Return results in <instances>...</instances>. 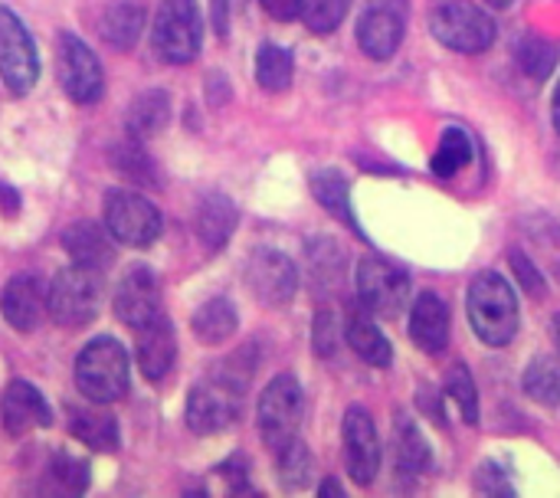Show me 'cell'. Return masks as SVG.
Instances as JSON below:
<instances>
[{
	"mask_svg": "<svg viewBox=\"0 0 560 498\" xmlns=\"http://www.w3.org/2000/svg\"><path fill=\"white\" fill-rule=\"evenodd\" d=\"M243 364V351L220 364L210 378H203L187 397V427L200 437H213L230 430L240 420L243 394L249 387V368Z\"/></svg>",
	"mask_w": 560,
	"mask_h": 498,
	"instance_id": "6da1fadb",
	"label": "cell"
},
{
	"mask_svg": "<svg viewBox=\"0 0 560 498\" xmlns=\"http://www.w3.org/2000/svg\"><path fill=\"white\" fill-rule=\"evenodd\" d=\"M466 312H469V325H472L479 341H486L492 348H505L515 341L518 325H522V312H518L515 292H512L505 276L479 273L469 286Z\"/></svg>",
	"mask_w": 560,
	"mask_h": 498,
	"instance_id": "7a4b0ae2",
	"label": "cell"
},
{
	"mask_svg": "<svg viewBox=\"0 0 560 498\" xmlns=\"http://www.w3.org/2000/svg\"><path fill=\"white\" fill-rule=\"evenodd\" d=\"M128 381H131V364H128V351L102 335L92 338L79 358H75V387L82 391L85 401L95 404H115L128 394Z\"/></svg>",
	"mask_w": 560,
	"mask_h": 498,
	"instance_id": "3957f363",
	"label": "cell"
},
{
	"mask_svg": "<svg viewBox=\"0 0 560 498\" xmlns=\"http://www.w3.org/2000/svg\"><path fill=\"white\" fill-rule=\"evenodd\" d=\"M102 292H105L102 273L72 263L69 269H62L49 282V289H46V315L62 328H82L98 315Z\"/></svg>",
	"mask_w": 560,
	"mask_h": 498,
	"instance_id": "277c9868",
	"label": "cell"
},
{
	"mask_svg": "<svg viewBox=\"0 0 560 498\" xmlns=\"http://www.w3.org/2000/svg\"><path fill=\"white\" fill-rule=\"evenodd\" d=\"M200 43H203L200 3L197 0H161V7L154 13V26H151L154 53L171 66H184V62L197 59Z\"/></svg>",
	"mask_w": 560,
	"mask_h": 498,
	"instance_id": "5b68a950",
	"label": "cell"
},
{
	"mask_svg": "<svg viewBox=\"0 0 560 498\" xmlns=\"http://www.w3.org/2000/svg\"><path fill=\"white\" fill-rule=\"evenodd\" d=\"M430 30L446 49L466 56H479L495 43V20L469 0H440L430 10Z\"/></svg>",
	"mask_w": 560,
	"mask_h": 498,
	"instance_id": "8992f818",
	"label": "cell"
},
{
	"mask_svg": "<svg viewBox=\"0 0 560 498\" xmlns=\"http://www.w3.org/2000/svg\"><path fill=\"white\" fill-rule=\"evenodd\" d=\"M305 417V394L302 384L292 374H279L269 381V387L259 397L256 424L262 433V443L272 453H282L289 443L299 440V427Z\"/></svg>",
	"mask_w": 560,
	"mask_h": 498,
	"instance_id": "52a82bcc",
	"label": "cell"
},
{
	"mask_svg": "<svg viewBox=\"0 0 560 498\" xmlns=\"http://www.w3.org/2000/svg\"><path fill=\"white\" fill-rule=\"evenodd\" d=\"M354 286H358V302L381 319H397L410 299V276L384 256H364L358 263Z\"/></svg>",
	"mask_w": 560,
	"mask_h": 498,
	"instance_id": "ba28073f",
	"label": "cell"
},
{
	"mask_svg": "<svg viewBox=\"0 0 560 498\" xmlns=\"http://www.w3.org/2000/svg\"><path fill=\"white\" fill-rule=\"evenodd\" d=\"M0 79L13 95H26L39 79L36 43L10 7H0Z\"/></svg>",
	"mask_w": 560,
	"mask_h": 498,
	"instance_id": "9c48e42d",
	"label": "cell"
},
{
	"mask_svg": "<svg viewBox=\"0 0 560 498\" xmlns=\"http://www.w3.org/2000/svg\"><path fill=\"white\" fill-rule=\"evenodd\" d=\"M105 227L112 240L144 250L161 236V210L135 190H112L105 200Z\"/></svg>",
	"mask_w": 560,
	"mask_h": 498,
	"instance_id": "30bf717a",
	"label": "cell"
},
{
	"mask_svg": "<svg viewBox=\"0 0 560 498\" xmlns=\"http://www.w3.org/2000/svg\"><path fill=\"white\" fill-rule=\"evenodd\" d=\"M407 0H368L358 16V46L364 56L384 62L390 59L407 33Z\"/></svg>",
	"mask_w": 560,
	"mask_h": 498,
	"instance_id": "8fae6325",
	"label": "cell"
},
{
	"mask_svg": "<svg viewBox=\"0 0 560 498\" xmlns=\"http://www.w3.org/2000/svg\"><path fill=\"white\" fill-rule=\"evenodd\" d=\"M246 286L249 292L269 305V309H282L295 299V289H299V269L295 263L279 253V250H256L249 259H246Z\"/></svg>",
	"mask_w": 560,
	"mask_h": 498,
	"instance_id": "7c38bea8",
	"label": "cell"
},
{
	"mask_svg": "<svg viewBox=\"0 0 560 498\" xmlns=\"http://www.w3.org/2000/svg\"><path fill=\"white\" fill-rule=\"evenodd\" d=\"M345 466L354 486H371L381 473V437L364 407H348L345 424Z\"/></svg>",
	"mask_w": 560,
	"mask_h": 498,
	"instance_id": "4fadbf2b",
	"label": "cell"
},
{
	"mask_svg": "<svg viewBox=\"0 0 560 498\" xmlns=\"http://www.w3.org/2000/svg\"><path fill=\"white\" fill-rule=\"evenodd\" d=\"M59 79L66 95L79 105H92L105 92V79L95 53L72 33L59 36Z\"/></svg>",
	"mask_w": 560,
	"mask_h": 498,
	"instance_id": "5bb4252c",
	"label": "cell"
},
{
	"mask_svg": "<svg viewBox=\"0 0 560 498\" xmlns=\"http://www.w3.org/2000/svg\"><path fill=\"white\" fill-rule=\"evenodd\" d=\"M161 282L158 273L148 266H135L121 276L118 289H115V315L118 322H125L128 328H141L154 319H161Z\"/></svg>",
	"mask_w": 560,
	"mask_h": 498,
	"instance_id": "9a60e30c",
	"label": "cell"
},
{
	"mask_svg": "<svg viewBox=\"0 0 560 498\" xmlns=\"http://www.w3.org/2000/svg\"><path fill=\"white\" fill-rule=\"evenodd\" d=\"M0 417H3V430L10 437H26L33 430H43L49 427V404L46 397L30 384V381H10L7 391H3V407H0Z\"/></svg>",
	"mask_w": 560,
	"mask_h": 498,
	"instance_id": "2e32d148",
	"label": "cell"
},
{
	"mask_svg": "<svg viewBox=\"0 0 560 498\" xmlns=\"http://www.w3.org/2000/svg\"><path fill=\"white\" fill-rule=\"evenodd\" d=\"M0 312H3V319H7L16 332L30 335V332H36L39 322L46 319V289L39 286L36 276L20 273V276H13V279L3 286V292H0Z\"/></svg>",
	"mask_w": 560,
	"mask_h": 498,
	"instance_id": "e0dca14e",
	"label": "cell"
},
{
	"mask_svg": "<svg viewBox=\"0 0 560 498\" xmlns=\"http://www.w3.org/2000/svg\"><path fill=\"white\" fill-rule=\"evenodd\" d=\"M410 338L427 355H443L450 345V309L443 296L423 292L410 309Z\"/></svg>",
	"mask_w": 560,
	"mask_h": 498,
	"instance_id": "ac0fdd59",
	"label": "cell"
},
{
	"mask_svg": "<svg viewBox=\"0 0 560 498\" xmlns=\"http://www.w3.org/2000/svg\"><path fill=\"white\" fill-rule=\"evenodd\" d=\"M135 355H138V368L148 381H161L174 368L177 341H174V328L164 315L138 328Z\"/></svg>",
	"mask_w": 560,
	"mask_h": 498,
	"instance_id": "d6986e66",
	"label": "cell"
},
{
	"mask_svg": "<svg viewBox=\"0 0 560 498\" xmlns=\"http://www.w3.org/2000/svg\"><path fill=\"white\" fill-rule=\"evenodd\" d=\"M62 250H66V256H69L75 266L98 269V273L108 269L112 259H115L108 227H98V223H92V220L72 223V227L62 233Z\"/></svg>",
	"mask_w": 560,
	"mask_h": 498,
	"instance_id": "ffe728a7",
	"label": "cell"
},
{
	"mask_svg": "<svg viewBox=\"0 0 560 498\" xmlns=\"http://www.w3.org/2000/svg\"><path fill=\"white\" fill-rule=\"evenodd\" d=\"M345 338H348L351 351H354L364 364H371V368H390L394 348H390L387 335L374 325V319H371V312H368L364 305L354 309V312L348 315V322H345Z\"/></svg>",
	"mask_w": 560,
	"mask_h": 498,
	"instance_id": "44dd1931",
	"label": "cell"
},
{
	"mask_svg": "<svg viewBox=\"0 0 560 498\" xmlns=\"http://www.w3.org/2000/svg\"><path fill=\"white\" fill-rule=\"evenodd\" d=\"M69 433L95 453L118 450V420L105 410V404L92 401V407H75L69 414Z\"/></svg>",
	"mask_w": 560,
	"mask_h": 498,
	"instance_id": "7402d4cb",
	"label": "cell"
},
{
	"mask_svg": "<svg viewBox=\"0 0 560 498\" xmlns=\"http://www.w3.org/2000/svg\"><path fill=\"white\" fill-rule=\"evenodd\" d=\"M394 460L404 476H423L433 466V450L407 414H394Z\"/></svg>",
	"mask_w": 560,
	"mask_h": 498,
	"instance_id": "603a6c76",
	"label": "cell"
},
{
	"mask_svg": "<svg viewBox=\"0 0 560 498\" xmlns=\"http://www.w3.org/2000/svg\"><path fill=\"white\" fill-rule=\"evenodd\" d=\"M194 227H197V236H200V243L207 250H223L226 240L236 230V207H233V200L223 197V194L203 197L200 207H197Z\"/></svg>",
	"mask_w": 560,
	"mask_h": 498,
	"instance_id": "cb8c5ba5",
	"label": "cell"
},
{
	"mask_svg": "<svg viewBox=\"0 0 560 498\" xmlns=\"http://www.w3.org/2000/svg\"><path fill=\"white\" fill-rule=\"evenodd\" d=\"M308 276L315 292H335L345 282V253L335 240L315 236L308 243Z\"/></svg>",
	"mask_w": 560,
	"mask_h": 498,
	"instance_id": "d4e9b609",
	"label": "cell"
},
{
	"mask_svg": "<svg viewBox=\"0 0 560 498\" xmlns=\"http://www.w3.org/2000/svg\"><path fill=\"white\" fill-rule=\"evenodd\" d=\"M236 325H240V315H236L230 299H210L190 319V328H194L200 345H223V341H230Z\"/></svg>",
	"mask_w": 560,
	"mask_h": 498,
	"instance_id": "484cf974",
	"label": "cell"
},
{
	"mask_svg": "<svg viewBox=\"0 0 560 498\" xmlns=\"http://www.w3.org/2000/svg\"><path fill=\"white\" fill-rule=\"evenodd\" d=\"M167 118H171L167 92L148 89V92H141V95L131 102V108H128V115H125V125H128V135H131V138L144 141V138L158 135V131L167 125Z\"/></svg>",
	"mask_w": 560,
	"mask_h": 498,
	"instance_id": "4316f807",
	"label": "cell"
},
{
	"mask_svg": "<svg viewBox=\"0 0 560 498\" xmlns=\"http://www.w3.org/2000/svg\"><path fill=\"white\" fill-rule=\"evenodd\" d=\"M312 194H315V200H318L328 213H335L338 220H345L348 227L358 230L354 210H351V187H348V181H345L341 171H335V167L315 171V174H312ZM358 233H361V230H358Z\"/></svg>",
	"mask_w": 560,
	"mask_h": 498,
	"instance_id": "83f0119b",
	"label": "cell"
},
{
	"mask_svg": "<svg viewBox=\"0 0 560 498\" xmlns=\"http://www.w3.org/2000/svg\"><path fill=\"white\" fill-rule=\"evenodd\" d=\"M472 154H476L472 138H469L463 128L450 125V128L443 131V138H440L433 158H430V171H433L436 177H456L463 167L472 164Z\"/></svg>",
	"mask_w": 560,
	"mask_h": 498,
	"instance_id": "f1b7e54d",
	"label": "cell"
},
{
	"mask_svg": "<svg viewBox=\"0 0 560 498\" xmlns=\"http://www.w3.org/2000/svg\"><path fill=\"white\" fill-rule=\"evenodd\" d=\"M144 30V10L135 3H115L102 20V36L112 49L128 53Z\"/></svg>",
	"mask_w": 560,
	"mask_h": 498,
	"instance_id": "f546056e",
	"label": "cell"
},
{
	"mask_svg": "<svg viewBox=\"0 0 560 498\" xmlns=\"http://www.w3.org/2000/svg\"><path fill=\"white\" fill-rule=\"evenodd\" d=\"M515 56H518V66H522V72H525L528 79L545 82V79L555 72V66H558L560 46L555 39H548V36L528 33V36H522Z\"/></svg>",
	"mask_w": 560,
	"mask_h": 498,
	"instance_id": "4dcf8cb0",
	"label": "cell"
},
{
	"mask_svg": "<svg viewBox=\"0 0 560 498\" xmlns=\"http://www.w3.org/2000/svg\"><path fill=\"white\" fill-rule=\"evenodd\" d=\"M292 53L276 46V43H262L256 53V82L266 92H285L292 85Z\"/></svg>",
	"mask_w": 560,
	"mask_h": 498,
	"instance_id": "1f68e13d",
	"label": "cell"
},
{
	"mask_svg": "<svg viewBox=\"0 0 560 498\" xmlns=\"http://www.w3.org/2000/svg\"><path fill=\"white\" fill-rule=\"evenodd\" d=\"M46 486L52 496H82L89 489V463L69 453H56L46 463Z\"/></svg>",
	"mask_w": 560,
	"mask_h": 498,
	"instance_id": "d6a6232c",
	"label": "cell"
},
{
	"mask_svg": "<svg viewBox=\"0 0 560 498\" xmlns=\"http://www.w3.org/2000/svg\"><path fill=\"white\" fill-rule=\"evenodd\" d=\"M525 394L541 404V407H558L560 404V361L558 358H535L525 371V381H522Z\"/></svg>",
	"mask_w": 560,
	"mask_h": 498,
	"instance_id": "836d02e7",
	"label": "cell"
},
{
	"mask_svg": "<svg viewBox=\"0 0 560 498\" xmlns=\"http://www.w3.org/2000/svg\"><path fill=\"white\" fill-rule=\"evenodd\" d=\"M446 397L456 404L459 417H463L469 427L479 424V391H476L472 371H469L466 364L450 368V374H446Z\"/></svg>",
	"mask_w": 560,
	"mask_h": 498,
	"instance_id": "e575fe53",
	"label": "cell"
},
{
	"mask_svg": "<svg viewBox=\"0 0 560 498\" xmlns=\"http://www.w3.org/2000/svg\"><path fill=\"white\" fill-rule=\"evenodd\" d=\"M108 161H112V167L121 177H128L135 184H154V161L138 144V138L135 141H125V144H115L112 154H108Z\"/></svg>",
	"mask_w": 560,
	"mask_h": 498,
	"instance_id": "d590c367",
	"label": "cell"
},
{
	"mask_svg": "<svg viewBox=\"0 0 560 498\" xmlns=\"http://www.w3.org/2000/svg\"><path fill=\"white\" fill-rule=\"evenodd\" d=\"M351 10V0H302V20L312 33H335Z\"/></svg>",
	"mask_w": 560,
	"mask_h": 498,
	"instance_id": "8d00e7d4",
	"label": "cell"
},
{
	"mask_svg": "<svg viewBox=\"0 0 560 498\" xmlns=\"http://www.w3.org/2000/svg\"><path fill=\"white\" fill-rule=\"evenodd\" d=\"M276 456H279V479H282V486L285 489H302L308 483V473H312V456H308L305 443L295 440V443H289Z\"/></svg>",
	"mask_w": 560,
	"mask_h": 498,
	"instance_id": "74e56055",
	"label": "cell"
},
{
	"mask_svg": "<svg viewBox=\"0 0 560 498\" xmlns=\"http://www.w3.org/2000/svg\"><path fill=\"white\" fill-rule=\"evenodd\" d=\"M476 489L486 493V496H515V486H512V476L495 463H482L479 473H476Z\"/></svg>",
	"mask_w": 560,
	"mask_h": 498,
	"instance_id": "f35d334b",
	"label": "cell"
},
{
	"mask_svg": "<svg viewBox=\"0 0 560 498\" xmlns=\"http://www.w3.org/2000/svg\"><path fill=\"white\" fill-rule=\"evenodd\" d=\"M312 341H315L318 358H335V351H338V322H335L331 312H318Z\"/></svg>",
	"mask_w": 560,
	"mask_h": 498,
	"instance_id": "ab89813d",
	"label": "cell"
},
{
	"mask_svg": "<svg viewBox=\"0 0 560 498\" xmlns=\"http://www.w3.org/2000/svg\"><path fill=\"white\" fill-rule=\"evenodd\" d=\"M512 269H515V276H518V282H522V289L528 296H545V276L538 273V266L522 250L512 253Z\"/></svg>",
	"mask_w": 560,
	"mask_h": 498,
	"instance_id": "60d3db41",
	"label": "cell"
},
{
	"mask_svg": "<svg viewBox=\"0 0 560 498\" xmlns=\"http://www.w3.org/2000/svg\"><path fill=\"white\" fill-rule=\"evenodd\" d=\"M259 7L279 23H292L295 16H302V0H259Z\"/></svg>",
	"mask_w": 560,
	"mask_h": 498,
	"instance_id": "b9f144b4",
	"label": "cell"
},
{
	"mask_svg": "<svg viewBox=\"0 0 560 498\" xmlns=\"http://www.w3.org/2000/svg\"><path fill=\"white\" fill-rule=\"evenodd\" d=\"M417 404H420V410H423L433 424L446 427V417H443V407H440V394H436L433 387H420V391H417Z\"/></svg>",
	"mask_w": 560,
	"mask_h": 498,
	"instance_id": "7bdbcfd3",
	"label": "cell"
},
{
	"mask_svg": "<svg viewBox=\"0 0 560 498\" xmlns=\"http://www.w3.org/2000/svg\"><path fill=\"white\" fill-rule=\"evenodd\" d=\"M220 473H223V476H230V483H233V489H236V493H243V486H249V483H246V466H243V456H233L226 466H220Z\"/></svg>",
	"mask_w": 560,
	"mask_h": 498,
	"instance_id": "ee69618b",
	"label": "cell"
},
{
	"mask_svg": "<svg viewBox=\"0 0 560 498\" xmlns=\"http://www.w3.org/2000/svg\"><path fill=\"white\" fill-rule=\"evenodd\" d=\"M213 3V26L220 36H226L230 30V0H210Z\"/></svg>",
	"mask_w": 560,
	"mask_h": 498,
	"instance_id": "f6af8a7d",
	"label": "cell"
},
{
	"mask_svg": "<svg viewBox=\"0 0 560 498\" xmlns=\"http://www.w3.org/2000/svg\"><path fill=\"white\" fill-rule=\"evenodd\" d=\"M0 210L7 217H16V210H20V197H16V190L10 184H0Z\"/></svg>",
	"mask_w": 560,
	"mask_h": 498,
	"instance_id": "bcb514c9",
	"label": "cell"
},
{
	"mask_svg": "<svg viewBox=\"0 0 560 498\" xmlns=\"http://www.w3.org/2000/svg\"><path fill=\"white\" fill-rule=\"evenodd\" d=\"M318 496H322V498H341V496H345V493H341V486H338L335 479H328V483H322Z\"/></svg>",
	"mask_w": 560,
	"mask_h": 498,
	"instance_id": "7dc6e473",
	"label": "cell"
},
{
	"mask_svg": "<svg viewBox=\"0 0 560 498\" xmlns=\"http://www.w3.org/2000/svg\"><path fill=\"white\" fill-rule=\"evenodd\" d=\"M551 115H555V128H558V135H560V82H558V89H555V102H551Z\"/></svg>",
	"mask_w": 560,
	"mask_h": 498,
	"instance_id": "c3c4849f",
	"label": "cell"
},
{
	"mask_svg": "<svg viewBox=\"0 0 560 498\" xmlns=\"http://www.w3.org/2000/svg\"><path fill=\"white\" fill-rule=\"evenodd\" d=\"M486 3H489V7H512L515 0H486Z\"/></svg>",
	"mask_w": 560,
	"mask_h": 498,
	"instance_id": "681fc988",
	"label": "cell"
},
{
	"mask_svg": "<svg viewBox=\"0 0 560 498\" xmlns=\"http://www.w3.org/2000/svg\"><path fill=\"white\" fill-rule=\"evenodd\" d=\"M555 341H558V351H560V315H555Z\"/></svg>",
	"mask_w": 560,
	"mask_h": 498,
	"instance_id": "f907efd6",
	"label": "cell"
}]
</instances>
